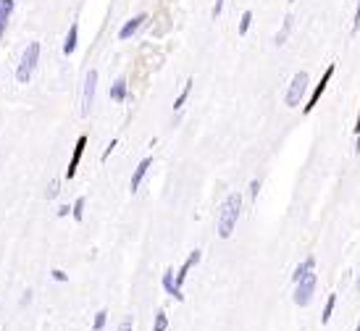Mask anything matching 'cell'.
<instances>
[{"instance_id":"6da1fadb","label":"cell","mask_w":360,"mask_h":331,"mask_svg":"<svg viewBox=\"0 0 360 331\" xmlns=\"http://www.w3.org/2000/svg\"><path fill=\"white\" fill-rule=\"evenodd\" d=\"M239 210H242V195L239 192H231V195L224 200L221 205V215H218V237L229 239L237 229V221H239Z\"/></svg>"},{"instance_id":"7a4b0ae2","label":"cell","mask_w":360,"mask_h":331,"mask_svg":"<svg viewBox=\"0 0 360 331\" xmlns=\"http://www.w3.org/2000/svg\"><path fill=\"white\" fill-rule=\"evenodd\" d=\"M40 53H42V45L40 42H29L27 45V50H24V55H21L19 66H16V79H19L21 84H27L29 79H32L34 68H37V63H40Z\"/></svg>"},{"instance_id":"3957f363","label":"cell","mask_w":360,"mask_h":331,"mask_svg":"<svg viewBox=\"0 0 360 331\" xmlns=\"http://www.w3.org/2000/svg\"><path fill=\"white\" fill-rule=\"evenodd\" d=\"M297 287H295V294H292V300H295V305H300V307H305L310 300H313V294H316V284H318V276L316 273H308V276H303L300 281H295Z\"/></svg>"},{"instance_id":"277c9868","label":"cell","mask_w":360,"mask_h":331,"mask_svg":"<svg viewBox=\"0 0 360 331\" xmlns=\"http://www.w3.org/2000/svg\"><path fill=\"white\" fill-rule=\"evenodd\" d=\"M308 74L305 71H300V74H295L292 76V84H289V89H287V95H284V102L289 108H297L300 102H303V97H305V92H308Z\"/></svg>"},{"instance_id":"5b68a950","label":"cell","mask_w":360,"mask_h":331,"mask_svg":"<svg viewBox=\"0 0 360 331\" xmlns=\"http://www.w3.org/2000/svg\"><path fill=\"white\" fill-rule=\"evenodd\" d=\"M95 89H98V71L89 68L87 76H84V92H82V116H89L92 111V100H95Z\"/></svg>"},{"instance_id":"8992f818","label":"cell","mask_w":360,"mask_h":331,"mask_svg":"<svg viewBox=\"0 0 360 331\" xmlns=\"http://www.w3.org/2000/svg\"><path fill=\"white\" fill-rule=\"evenodd\" d=\"M334 76V63L326 68V71H323V76H321V82L316 84V89H313V95H310V100H308V105L303 108L305 113H310L313 108H316L318 105V100H321V95H323V89H326V84H329V79Z\"/></svg>"},{"instance_id":"52a82bcc","label":"cell","mask_w":360,"mask_h":331,"mask_svg":"<svg viewBox=\"0 0 360 331\" xmlns=\"http://www.w3.org/2000/svg\"><path fill=\"white\" fill-rule=\"evenodd\" d=\"M84 147H87V134H82V137L76 140V145H74L71 163H68V168H66V176H68V179L76 176V168H79V161H82V155H84Z\"/></svg>"},{"instance_id":"ba28073f","label":"cell","mask_w":360,"mask_h":331,"mask_svg":"<svg viewBox=\"0 0 360 331\" xmlns=\"http://www.w3.org/2000/svg\"><path fill=\"white\" fill-rule=\"evenodd\" d=\"M200 258H203V253H200V250H192V253H190V258L184 260V266L176 271V276H173V281H176V287H179V289H182L184 279H187V273L192 271V266H197V263H200Z\"/></svg>"},{"instance_id":"9c48e42d","label":"cell","mask_w":360,"mask_h":331,"mask_svg":"<svg viewBox=\"0 0 360 331\" xmlns=\"http://www.w3.org/2000/svg\"><path fill=\"white\" fill-rule=\"evenodd\" d=\"M145 21H147V16H145V14H139V16L129 19V21H126V24H124V27L119 29V40H129L132 34H137V29L142 27Z\"/></svg>"},{"instance_id":"30bf717a","label":"cell","mask_w":360,"mask_h":331,"mask_svg":"<svg viewBox=\"0 0 360 331\" xmlns=\"http://www.w3.org/2000/svg\"><path fill=\"white\" fill-rule=\"evenodd\" d=\"M292 27H295V16L292 14H287L284 16V21H282V29L276 32V37H274V42L279 45V48H282V45L287 42V37H289V32H292Z\"/></svg>"},{"instance_id":"8fae6325","label":"cell","mask_w":360,"mask_h":331,"mask_svg":"<svg viewBox=\"0 0 360 331\" xmlns=\"http://www.w3.org/2000/svg\"><path fill=\"white\" fill-rule=\"evenodd\" d=\"M150 166H153V158H145V161L134 168V174H132V192L139 189V184H142V179H145V174H147Z\"/></svg>"},{"instance_id":"7c38bea8","label":"cell","mask_w":360,"mask_h":331,"mask_svg":"<svg viewBox=\"0 0 360 331\" xmlns=\"http://www.w3.org/2000/svg\"><path fill=\"white\" fill-rule=\"evenodd\" d=\"M163 289H166V292L171 294V297H173V300H179V302L184 300V294H182V289L176 287V281H173V271H171V268H168V271L163 273Z\"/></svg>"},{"instance_id":"4fadbf2b","label":"cell","mask_w":360,"mask_h":331,"mask_svg":"<svg viewBox=\"0 0 360 331\" xmlns=\"http://www.w3.org/2000/svg\"><path fill=\"white\" fill-rule=\"evenodd\" d=\"M76 40H79V24L74 21V24L68 27V32H66V42H63V53H66V55H71V53L76 50Z\"/></svg>"},{"instance_id":"5bb4252c","label":"cell","mask_w":360,"mask_h":331,"mask_svg":"<svg viewBox=\"0 0 360 331\" xmlns=\"http://www.w3.org/2000/svg\"><path fill=\"white\" fill-rule=\"evenodd\" d=\"M111 100H116V102H124L126 100V79L124 76H119L111 84Z\"/></svg>"},{"instance_id":"9a60e30c","label":"cell","mask_w":360,"mask_h":331,"mask_svg":"<svg viewBox=\"0 0 360 331\" xmlns=\"http://www.w3.org/2000/svg\"><path fill=\"white\" fill-rule=\"evenodd\" d=\"M313 268H316V258H313V255H308V258L303 260V263H300V266L295 268V273H292V279H295V281H300V279H303V276H308V273H310Z\"/></svg>"},{"instance_id":"2e32d148","label":"cell","mask_w":360,"mask_h":331,"mask_svg":"<svg viewBox=\"0 0 360 331\" xmlns=\"http://www.w3.org/2000/svg\"><path fill=\"white\" fill-rule=\"evenodd\" d=\"M192 79H190V82L187 84H184V89H182V92H179V97H176V102H173V111H182L184 108V102H187V97H190V92H192Z\"/></svg>"},{"instance_id":"e0dca14e","label":"cell","mask_w":360,"mask_h":331,"mask_svg":"<svg viewBox=\"0 0 360 331\" xmlns=\"http://www.w3.org/2000/svg\"><path fill=\"white\" fill-rule=\"evenodd\" d=\"M14 8H16V0H0V21H8Z\"/></svg>"},{"instance_id":"ac0fdd59","label":"cell","mask_w":360,"mask_h":331,"mask_svg":"<svg viewBox=\"0 0 360 331\" xmlns=\"http://www.w3.org/2000/svg\"><path fill=\"white\" fill-rule=\"evenodd\" d=\"M334 305H336V294H329V300H326V307H323V315H321V321H323V323H329V321H331Z\"/></svg>"},{"instance_id":"d6986e66","label":"cell","mask_w":360,"mask_h":331,"mask_svg":"<svg viewBox=\"0 0 360 331\" xmlns=\"http://www.w3.org/2000/svg\"><path fill=\"white\" fill-rule=\"evenodd\" d=\"M168 328V315L163 310L155 313V323H153V331H166Z\"/></svg>"},{"instance_id":"ffe728a7","label":"cell","mask_w":360,"mask_h":331,"mask_svg":"<svg viewBox=\"0 0 360 331\" xmlns=\"http://www.w3.org/2000/svg\"><path fill=\"white\" fill-rule=\"evenodd\" d=\"M71 215H74L76 221L84 218V197H76V202L71 205Z\"/></svg>"},{"instance_id":"44dd1931","label":"cell","mask_w":360,"mask_h":331,"mask_svg":"<svg viewBox=\"0 0 360 331\" xmlns=\"http://www.w3.org/2000/svg\"><path fill=\"white\" fill-rule=\"evenodd\" d=\"M106 323H108V310H100V313L95 315V323H92V331H103V328H106Z\"/></svg>"},{"instance_id":"7402d4cb","label":"cell","mask_w":360,"mask_h":331,"mask_svg":"<svg viewBox=\"0 0 360 331\" xmlns=\"http://www.w3.org/2000/svg\"><path fill=\"white\" fill-rule=\"evenodd\" d=\"M250 24H252V11H245V14H242V19H239V34H247Z\"/></svg>"},{"instance_id":"603a6c76","label":"cell","mask_w":360,"mask_h":331,"mask_svg":"<svg viewBox=\"0 0 360 331\" xmlns=\"http://www.w3.org/2000/svg\"><path fill=\"white\" fill-rule=\"evenodd\" d=\"M50 276H53L55 281H63V284L68 281V273H66V271H58V268H53V271H50Z\"/></svg>"},{"instance_id":"cb8c5ba5","label":"cell","mask_w":360,"mask_h":331,"mask_svg":"<svg viewBox=\"0 0 360 331\" xmlns=\"http://www.w3.org/2000/svg\"><path fill=\"white\" fill-rule=\"evenodd\" d=\"M58 192H61V184H58V181L53 179V181H50V184H48V197H55V195H58Z\"/></svg>"},{"instance_id":"d4e9b609","label":"cell","mask_w":360,"mask_h":331,"mask_svg":"<svg viewBox=\"0 0 360 331\" xmlns=\"http://www.w3.org/2000/svg\"><path fill=\"white\" fill-rule=\"evenodd\" d=\"M258 189H260V181H258V179H252V181H250V197H252V200L258 197Z\"/></svg>"},{"instance_id":"484cf974","label":"cell","mask_w":360,"mask_h":331,"mask_svg":"<svg viewBox=\"0 0 360 331\" xmlns=\"http://www.w3.org/2000/svg\"><path fill=\"white\" fill-rule=\"evenodd\" d=\"M119 331H134V321H132V318H124L121 326H119Z\"/></svg>"},{"instance_id":"4316f807","label":"cell","mask_w":360,"mask_h":331,"mask_svg":"<svg viewBox=\"0 0 360 331\" xmlns=\"http://www.w3.org/2000/svg\"><path fill=\"white\" fill-rule=\"evenodd\" d=\"M360 29V0H357V8H355V19H352V32Z\"/></svg>"},{"instance_id":"83f0119b","label":"cell","mask_w":360,"mask_h":331,"mask_svg":"<svg viewBox=\"0 0 360 331\" xmlns=\"http://www.w3.org/2000/svg\"><path fill=\"white\" fill-rule=\"evenodd\" d=\"M221 11H224V0H216V6H213V19L221 16Z\"/></svg>"},{"instance_id":"f1b7e54d","label":"cell","mask_w":360,"mask_h":331,"mask_svg":"<svg viewBox=\"0 0 360 331\" xmlns=\"http://www.w3.org/2000/svg\"><path fill=\"white\" fill-rule=\"evenodd\" d=\"M113 147H116V140H111V145L106 147V153H103V161H108V158H111V153H113Z\"/></svg>"},{"instance_id":"f546056e","label":"cell","mask_w":360,"mask_h":331,"mask_svg":"<svg viewBox=\"0 0 360 331\" xmlns=\"http://www.w3.org/2000/svg\"><path fill=\"white\" fill-rule=\"evenodd\" d=\"M66 213H71V208H68V205H61V208H58V215H66Z\"/></svg>"},{"instance_id":"4dcf8cb0","label":"cell","mask_w":360,"mask_h":331,"mask_svg":"<svg viewBox=\"0 0 360 331\" xmlns=\"http://www.w3.org/2000/svg\"><path fill=\"white\" fill-rule=\"evenodd\" d=\"M6 24H8V21H0V40H3V32H6Z\"/></svg>"},{"instance_id":"1f68e13d","label":"cell","mask_w":360,"mask_h":331,"mask_svg":"<svg viewBox=\"0 0 360 331\" xmlns=\"http://www.w3.org/2000/svg\"><path fill=\"white\" fill-rule=\"evenodd\" d=\"M355 132H360V113H357V121H355Z\"/></svg>"},{"instance_id":"d6a6232c","label":"cell","mask_w":360,"mask_h":331,"mask_svg":"<svg viewBox=\"0 0 360 331\" xmlns=\"http://www.w3.org/2000/svg\"><path fill=\"white\" fill-rule=\"evenodd\" d=\"M355 150L360 153V132H357V142H355Z\"/></svg>"},{"instance_id":"836d02e7","label":"cell","mask_w":360,"mask_h":331,"mask_svg":"<svg viewBox=\"0 0 360 331\" xmlns=\"http://www.w3.org/2000/svg\"><path fill=\"white\" fill-rule=\"evenodd\" d=\"M357 292H360V273H357Z\"/></svg>"},{"instance_id":"e575fe53","label":"cell","mask_w":360,"mask_h":331,"mask_svg":"<svg viewBox=\"0 0 360 331\" xmlns=\"http://www.w3.org/2000/svg\"><path fill=\"white\" fill-rule=\"evenodd\" d=\"M355 331H360V321H357V326H355Z\"/></svg>"},{"instance_id":"d590c367","label":"cell","mask_w":360,"mask_h":331,"mask_svg":"<svg viewBox=\"0 0 360 331\" xmlns=\"http://www.w3.org/2000/svg\"><path fill=\"white\" fill-rule=\"evenodd\" d=\"M289 3H295V0H289Z\"/></svg>"}]
</instances>
